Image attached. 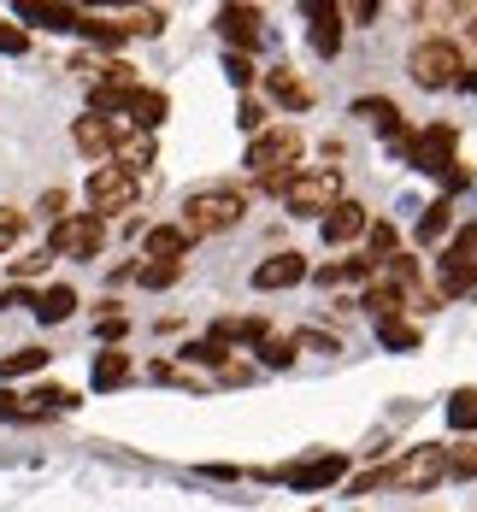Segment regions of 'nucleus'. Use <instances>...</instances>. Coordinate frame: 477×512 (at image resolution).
Returning <instances> with one entry per match:
<instances>
[{"label":"nucleus","instance_id":"obj_16","mask_svg":"<svg viewBox=\"0 0 477 512\" xmlns=\"http://www.w3.org/2000/svg\"><path fill=\"white\" fill-rule=\"evenodd\" d=\"M307 18H313V48L330 59V53H342V6H330V0H307Z\"/></svg>","mask_w":477,"mask_h":512},{"label":"nucleus","instance_id":"obj_5","mask_svg":"<svg viewBox=\"0 0 477 512\" xmlns=\"http://www.w3.org/2000/svg\"><path fill=\"white\" fill-rule=\"evenodd\" d=\"M407 71H413L419 89H448V83L466 77V59H460V48H454L448 36H436V42H419V48H413Z\"/></svg>","mask_w":477,"mask_h":512},{"label":"nucleus","instance_id":"obj_7","mask_svg":"<svg viewBox=\"0 0 477 512\" xmlns=\"http://www.w3.org/2000/svg\"><path fill=\"white\" fill-rule=\"evenodd\" d=\"M136 206V177H124L118 165H95L89 171V212L106 218V212H130Z\"/></svg>","mask_w":477,"mask_h":512},{"label":"nucleus","instance_id":"obj_35","mask_svg":"<svg viewBox=\"0 0 477 512\" xmlns=\"http://www.w3.org/2000/svg\"><path fill=\"white\" fill-rule=\"evenodd\" d=\"M0 418H30V407H24V395H12V389H0Z\"/></svg>","mask_w":477,"mask_h":512},{"label":"nucleus","instance_id":"obj_30","mask_svg":"<svg viewBox=\"0 0 477 512\" xmlns=\"http://www.w3.org/2000/svg\"><path fill=\"white\" fill-rule=\"evenodd\" d=\"M224 71H230V83H236V89H248V83H254V65H248V53H230V59H224Z\"/></svg>","mask_w":477,"mask_h":512},{"label":"nucleus","instance_id":"obj_28","mask_svg":"<svg viewBox=\"0 0 477 512\" xmlns=\"http://www.w3.org/2000/svg\"><path fill=\"white\" fill-rule=\"evenodd\" d=\"M18 236H24V212H18V206H0V254H6Z\"/></svg>","mask_w":477,"mask_h":512},{"label":"nucleus","instance_id":"obj_32","mask_svg":"<svg viewBox=\"0 0 477 512\" xmlns=\"http://www.w3.org/2000/svg\"><path fill=\"white\" fill-rule=\"evenodd\" d=\"M260 359H265V365H277V371H283V365L295 359V348H289V342H271V336H265V342H260Z\"/></svg>","mask_w":477,"mask_h":512},{"label":"nucleus","instance_id":"obj_31","mask_svg":"<svg viewBox=\"0 0 477 512\" xmlns=\"http://www.w3.org/2000/svg\"><path fill=\"white\" fill-rule=\"evenodd\" d=\"M236 124L260 136V130H265V106H260V101H242V106H236Z\"/></svg>","mask_w":477,"mask_h":512},{"label":"nucleus","instance_id":"obj_17","mask_svg":"<svg viewBox=\"0 0 477 512\" xmlns=\"http://www.w3.org/2000/svg\"><path fill=\"white\" fill-rule=\"evenodd\" d=\"M165 112H171V101H165L159 89H136V95H130V106H124V124L154 136L159 124H165Z\"/></svg>","mask_w":477,"mask_h":512},{"label":"nucleus","instance_id":"obj_24","mask_svg":"<svg viewBox=\"0 0 477 512\" xmlns=\"http://www.w3.org/2000/svg\"><path fill=\"white\" fill-rule=\"evenodd\" d=\"M177 277H183V265H177V259H148V265L136 271V283H142V289H171Z\"/></svg>","mask_w":477,"mask_h":512},{"label":"nucleus","instance_id":"obj_29","mask_svg":"<svg viewBox=\"0 0 477 512\" xmlns=\"http://www.w3.org/2000/svg\"><path fill=\"white\" fill-rule=\"evenodd\" d=\"M448 477H477V448H448Z\"/></svg>","mask_w":477,"mask_h":512},{"label":"nucleus","instance_id":"obj_26","mask_svg":"<svg viewBox=\"0 0 477 512\" xmlns=\"http://www.w3.org/2000/svg\"><path fill=\"white\" fill-rule=\"evenodd\" d=\"M448 424H454V430H477V389H454V401H448Z\"/></svg>","mask_w":477,"mask_h":512},{"label":"nucleus","instance_id":"obj_6","mask_svg":"<svg viewBox=\"0 0 477 512\" xmlns=\"http://www.w3.org/2000/svg\"><path fill=\"white\" fill-rule=\"evenodd\" d=\"M106 242V218H95V212H71V218H59L53 224V242L48 254L59 259H95Z\"/></svg>","mask_w":477,"mask_h":512},{"label":"nucleus","instance_id":"obj_20","mask_svg":"<svg viewBox=\"0 0 477 512\" xmlns=\"http://www.w3.org/2000/svg\"><path fill=\"white\" fill-rule=\"evenodd\" d=\"M18 18H24V24H48V30H77L83 12H71V6H42V0H18Z\"/></svg>","mask_w":477,"mask_h":512},{"label":"nucleus","instance_id":"obj_39","mask_svg":"<svg viewBox=\"0 0 477 512\" xmlns=\"http://www.w3.org/2000/svg\"><path fill=\"white\" fill-rule=\"evenodd\" d=\"M472 36H477V18H472Z\"/></svg>","mask_w":477,"mask_h":512},{"label":"nucleus","instance_id":"obj_4","mask_svg":"<svg viewBox=\"0 0 477 512\" xmlns=\"http://www.w3.org/2000/svg\"><path fill=\"white\" fill-rule=\"evenodd\" d=\"M448 477V448H436V442H424V448H407L401 460L383 471V483H395V489H407V495H424V489H436Z\"/></svg>","mask_w":477,"mask_h":512},{"label":"nucleus","instance_id":"obj_18","mask_svg":"<svg viewBox=\"0 0 477 512\" xmlns=\"http://www.w3.org/2000/svg\"><path fill=\"white\" fill-rule=\"evenodd\" d=\"M265 89H271V101L289 106V112H307V106H313V89H307L295 71H283V65H277V71H265Z\"/></svg>","mask_w":477,"mask_h":512},{"label":"nucleus","instance_id":"obj_9","mask_svg":"<svg viewBox=\"0 0 477 512\" xmlns=\"http://www.w3.org/2000/svg\"><path fill=\"white\" fill-rule=\"evenodd\" d=\"M407 154H413L419 171L448 177V171H454V124H430V130H419V136L407 142Z\"/></svg>","mask_w":477,"mask_h":512},{"label":"nucleus","instance_id":"obj_23","mask_svg":"<svg viewBox=\"0 0 477 512\" xmlns=\"http://www.w3.org/2000/svg\"><path fill=\"white\" fill-rule=\"evenodd\" d=\"M377 342L395 348V354H413V348H419V330H413L407 318H383V324H377Z\"/></svg>","mask_w":477,"mask_h":512},{"label":"nucleus","instance_id":"obj_13","mask_svg":"<svg viewBox=\"0 0 477 512\" xmlns=\"http://www.w3.org/2000/svg\"><path fill=\"white\" fill-rule=\"evenodd\" d=\"M154 136H148V130H130V124H124V130H118V148H112V165H118V171H124V177H142V171H148V165H154Z\"/></svg>","mask_w":477,"mask_h":512},{"label":"nucleus","instance_id":"obj_27","mask_svg":"<svg viewBox=\"0 0 477 512\" xmlns=\"http://www.w3.org/2000/svg\"><path fill=\"white\" fill-rule=\"evenodd\" d=\"M448 212H454V201H430L419 218V242H442V230H448Z\"/></svg>","mask_w":477,"mask_h":512},{"label":"nucleus","instance_id":"obj_14","mask_svg":"<svg viewBox=\"0 0 477 512\" xmlns=\"http://www.w3.org/2000/svg\"><path fill=\"white\" fill-rule=\"evenodd\" d=\"M318 230H324V242H330V248H348V242H360V236L371 230V218H366V206L342 201L330 218H324V224H318Z\"/></svg>","mask_w":477,"mask_h":512},{"label":"nucleus","instance_id":"obj_2","mask_svg":"<svg viewBox=\"0 0 477 512\" xmlns=\"http://www.w3.org/2000/svg\"><path fill=\"white\" fill-rule=\"evenodd\" d=\"M242 212H248V195H242V189L212 183V189H195V195L183 201V230H189V242H195V236H218V230H236Z\"/></svg>","mask_w":477,"mask_h":512},{"label":"nucleus","instance_id":"obj_33","mask_svg":"<svg viewBox=\"0 0 477 512\" xmlns=\"http://www.w3.org/2000/svg\"><path fill=\"white\" fill-rule=\"evenodd\" d=\"M159 24H165V12H136L130 24H124V36L136 30V36H159Z\"/></svg>","mask_w":477,"mask_h":512},{"label":"nucleus","instance_id":"obj_8","mask_svg":"<svg viewBox=\"0 0 477 512\" xmlns=\"http://www.w3.org/2000/svg\"><path fill=\"white\" fill-rule=\"evenodd\" d=\"M442 289H448V295L477 289V218L448 242V254H442Z\"/></svg>","mask_w":477,"mask_h":512},{"label":"nucleus","instance_id":"obj_10","mask_svg":"<svg viewBox=\"0 0 477 512\" xmlns=\"http://www.w3.org/2000/svg\"><path fill=\"white\" fill-rule=\"evenodd\" d=\"M118 130H124V118H101V112H83L77 124H71V142L83 148L89 159H106L118 148Z\"/></svg>","mask_w":477,"mask_h":512},{"label":"nucleus","instance_id":"obj_1","mask_svg":"<svg viewBox=\"0 0 477 512\" xmlns=\"http://www.w3.org/2000/svg\"><path fill=\"white\" fill-rule=\"evenodd\" d=\"M248 165H254V177H260V189H289L307 165H301V130H289V124H277V130H260L254 136V148H248Z\"/></svg>","mask_w":477,"mask_h":512},{"label":"nucleus","instance_id":"obj_34","mask_svg":"<svg viewBox=\"0 0 477 512\" xmlns=\"http://www.w3.org/2000/svg\"><path fill=\"white\" fill-rule=\"evenodd\" d=\"M24 48H30V36H24L18 24H6V18H0V53H24Z\"/></svg>","mask_w":477,"mask_h":512},{"label":"nucleus","instance_id":"obj_21","mask_svg":"<svg viewBox=\"0 0 477 512\" xmlns=\"http://www.w3.org/2000/svg\"><path fill=\"white\" fill-rule=\"evenodd\" d=\"M89 383H95V389H118V383H130V359L118 354V348H106V354L95 359V371H89Z\"/></svg>","mask_w":477,"mask_h":512},{"label":"nucleus","instance_id":"obj_36","mask_svg":"<svg viewBox=\"0 0 477 512\" xmlns=\"http://www.w3.org/2000/svg\"><path fill=\"white\" fill-rule=\"evenodd\" d=\"M95 330H101V342H118V336H124V318H118V312H106Z\"/></svg>","mask_w":477,"mask_h":512},{"label":"nucleus","instance_id":"obj_38","mask_svg":"<svg viewBox=\"0 0 477 512\" xmlns=\"http://www.w3.org/2000/svg\"><path fill=\"white\" fill-rule=\"evenodd\" d=\"M460 83H466V89H477V77H472V71H466V77H460Z\"/></svg>","mask_w":477,"mask_h":512},{"label":"nucleus","instance_id":"obj_11","mask_svg":"<svg viewBox=\"0 0 477 512\" xmlns=\"http://www.w3.org/2000/svg\"><path fill=\"white\" fill-rule=\"evenodd\" d=\"M218 36L230 42L236 53H248V48H260V12L254 6H218Z\"/></svg>","mask_w":477,"mask_h":512},{"label":"nucleus","instance_id":"obj_25","mask_svg":"<svg viewBox=\"0 0 477 512\" xmlns=\"http://www.w3.org/2000/svg\"><path fill=\"white\" fill-rule=\"evenodd\" d=\"M48 365V348H18V354L0 359V377H30V371H42Z\"/></svg>","mask_w":477,"mask_h":512},{"label":"nucleus","instance_id":"obj_19","mask_svg":"<svg viewBox=\"0 0 477 512\" xmlns=\"http://www.w3.org/2000/svg\"><path fill=\"white\" fill-rule=\"evenodd\" d=\"M142 248H148V259H177V265H183V248H189V230H183V224H154Z\"/></svg>","mask_w":477,"mask_h":512},{"label":"nucleus","instance_id":"obj_3","mask_svg":"<svg viewBox=\"0 0 477 512\" xmlns=\"http://www.w3.org/2000/svg\"><path fill=\"white\" fill-rule=\"evenodd\" d=\"M283 206L295 212V218H330L336 206H342V171L336 165H307L289 189H283Z\"/></svg>","mask_w":477,"mask_h":512},{"label":"nucleus","instance_id":"obj_37","mask_svg":"<svg viewBox=\"0 0 477 512\" xmlns=\"http://www.w3.org/2000/svg\"><path fill=\"white\" fill-rule=\"evenodd\" d=\"M48 259H53V254H30V259H18V277H36V271H42Z\"/></svg>","mask_w":477,"mask_h":512},{"label":"nucleus","instance_id":"obj_22","mask_svg":"<svg viewBox=\"0 0 477 512\" xmlns=\"http://www.w3.org/2000/svg\"><path fill=\"white\" fill-rule=\"evenodd\" d=\"M71 307H77V289H65V283H59V289H48V295L36 301V318H42V324H65Z\"/></svg>","mask_w":477,"mask_h":512},{"label":"nucleus","instance_id":"obj_12","mask_svg":"<svg viewBox=\"0 0 477 512\" xmlns=\"http://www.w3.org/2000/svg\"><path fill=\"white\" fill-rule=\"evenodd\" d=\"M307 277V254H271L254 265V289L260 295H271V289H295Z\"/></svg>","mask_w":477,"mask_h":512},{"label":"nucleus","instance_id":"obj_15","mask_svg":"<svg viewBox=\"0 0 477 512\" xmlns=\"http://www.w3.org/2000/svg\"><path fill=\"white\" fill-rule=\"evenodd\" d=\"M342 471H348L342 454H324V460H307V465H283L277 477H283V483H295V489H324V483H336Z\"/></svg>","mask_w":477,"mask_h":512}]
</instances>
